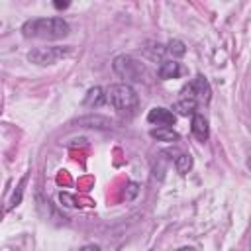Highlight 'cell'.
<instances>
[{"mask_svg":"<svg viewBox=\"0 0 251 251\" xmlns=\"http://www.w3.org/2000/svg\"><path fill=\"white\" fill-rule=\"evenodd\" d=\"M71 31V25L63 18H33L24 22L22 33L24 37L35 39H63Z\"/></svg>","mask_w":251,"mask_h":251,"instance_id":"obj_1","label":"cell"},{"mask_svg":"<svg viewBox=\"0 0 251 251\" xmlns=\"http://www.w3.org/2000/svg\"><path fill=\"white\" fill-rule=\"evenodd\" d=\"M106 102L120 114V116H133L137 106H139V98L137 92L127 84V82H118V84H110L106 88Z\"/></svg>","mask_w":251,"mask_h":251,"instance_id":"obj_2","label":"cell"},{"mask_svg":"<svg viewBox=\"0 0 251 251\" xmlns=\"http://www.w3.org/2000/svg\"><path fill=\"white\" fill-rule=\"evenodd\" d=\"M112 69L118 76L131 80V82H145L149 78V71L145 63L133 59L131 55H118L112 63Z\"/></svg>","mask_w":251,"mask_h":251,"instance_id":"obj_3","label":"cell"},{"mask_svg":"<svg viewBox=\"0 0 251 251\" xmlns=\"http://www.w3.org/2000/svg\"><path fill=\"white\" fill-rule=\"evenodd\" d=\"M73 53V47L71 45H53V47H37V49H31L27 53V59L35 65H53L65 57H69Z\"/></svg>","mask_w":251,"mask_h":251,"instance_id":"obj_4","label":"cell"},{"mask_svg":"<svg viewBox=\"0 0 251 251\" xmlns=\"http://www.w3.org/2000/svg\"><path fill=\"white\" fill-rule=\"evenodd\" d=\"M180 98H188V100H194L198 104H206L210 102L212 98V88H210V82L206 80V76L198 75L194 76L190 82H186L180 90Z\"/></svg>","mask_w":251,"mask_h":251,"instance_id":"obj_5","label":"cell"},{"mask_svg":"<svg viewBox=\"0 0 251 251\" xmlns=\"http://www.w3.org/2000/svg\"><path fill=\"white\" fill-rule=\"evenodd\" d=\"M175 120H176V116L171 110L161 108V106L159 108H151L149 114H147V122L153 124V126H159V127H171L175 124Z\"/></svg>","mask_w":251,"mask_h":251,"instance_id":"obj_6","label":"cell"},{"mask_svg":"<svg viewBox=\"0 0 251 251\" xmlns=\"http://www.w3.org/2000/svg\"><path fill=\"white\" fill-rule=\"evenodd\" d=\"M190 131L192 135L198 139V141H206L208 135H210V127H208V120L202 116V114H194L192 116V122H190Z\"/></svg>","mask_w":251,"mask_h":251,"instance_id":"obj_7","label":"cell"},{"mask_svg":"<svg viewBox=\"0 0 251 251\" xmlns=\"http://www.w3.org/2000/svg\"><path fill=\"white\" fill-rule=\"evenodd\" d=\"M157 75H159V78H163V80L178 78V76L182 75V67H180V63H176V61H163V63L159 65Z\"/></svg>","mask_w":251,"mask_h":251,"instance_id":"obj_8","label":"cell"},{"mask_svg":"<svg viewBox=\"0 0 251 251\" xmlns=\"http://www.w3.org/2000/svg\"><path fill=\"white\" fill-rule=\"evenodd\" d=\"M104 102H106V94H104V90H102L100 86L90 88V90L86 92L84 100H82L84 106H92V108H98V106H102Z\"/></svg>","mask_w":251,"mask_h":251,"instance_id":"obj_9","label":"cell"},{"mask_svg":"<svg viewBox=\"0 0 251 251\" xmlns=\"http://www.w3.org/2000/svg\"><path fill=\"white\" fill-rule=\"evenodd\" d=\"M175 110H176L180 116H194L196 110H198V102L188 100V98H178V100L175 102Z\"/></svg>","mask_w":251,"mask_h":251,"instance_id":"obj_10","label":"cell"},{"mask_svg":"<svg viewBox=\"0 0 251 251\" xmlns=\"http://www.w3.org/2000/svg\"><path fill=\"white\" fill-rule=\"evenodd\" d=\"M151 137L159 139V141H167V143H173L178 139V133L173 129V127H157V129H151Z\"/></svg>","mask_w":251,"mask_h":251,"instance_id":"obj_11","label":"cell"},{"mask_svg":"<svg viewBox=\"0 0 251 251\" xmlns=\"http://www.w3.org/2000/svg\"><path fill=\"white\" fill-rule=\"evenodd\" d=\"M175 167H176V173L186 175V173L192 169V157L186 155V153H180V155L175 159Z\"/></svg>","mask_w":251,"mask_h":251,"instance_id":"obj_12","label":"cell"},{"mask_svg":"<svg viewBox=\"0 0 251 251\" xmlns=\"http://www.w3.org/2000/svg\"><path fill=\"white\" fill-rule=\"evenodd\" d=\"M167 53H171L173 57H182L186 53V45L180 39H171L167 43Z\"/></svg>","mask_w":251,"mask_h":251,"instance_id":"obj_13","label":"cell"},{"mask_svg":"<svg viewBox=\"0 0 251 251\" xmlns=\"http://www.w3.org/2000/svg\"><path fill=\"white\" fill-rule=\"evenodd\" d=\"M127 188H129V194H127L126 198H127V200H131V198L137 194V190H139V188H137V184H135V182H129V184H127Z\"/></svg>","mask_w":251,"mask_h":251,"instance_id":"obj_14","label":"cell"},{"mask_svg":"<svg viewBox=\"0 0 251 251\" xmlns=\"http://www.w3.org/2000/svg\"><path fill=\"white\" fill-rule=\"evenodd\" d=\"M80 251H100V247L98 245H84Z\"/></svg>","mask_w":251,"mask_h":251,"instance_id":"obj_15","label":"cell"},{"mask_svg":"<svg viewBox=\"0 0 251 251\" xmlns=\"http://www.w3.org/2000/svg\"><path fill=\"white\" fill-rule=\"evenodd\" d=\"M53 6H55V8H67L69 2H53Z\"/></svg>","mask_w":251,"mask_h":251,"instance_id":"obj_16","label":"cell"},{"mask_svg":"<svg viewBox=\"0 0 251 251\" xmlns=\"http://www.w3.org/2000/svg\"><path fill=\"white\" fill-rule=\"evenodd\" d=\"M176 251H196V249H194V247H188V245H186V247H178Z\"/></svg>","mask_w":251,"mask_h":251,"instance_id":"obj_17","label":"cell"}]
</instances>
